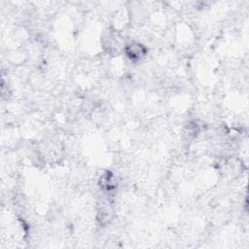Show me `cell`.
Here are the masks:
<instances>
[{"label": "cell", "instance_id": "obj_3", "mask_svg": "<svg viewBox=\"0 0 249 249\" xmlns=\"http://www.w3.org/2000/svg\"><path fill=\"white\" fill-rule=\"evenodd\" d=\"M115 215V210L113 206V202L109 198L101 199V201H98L96 206V221L97 223L104 227L111 223Z\"/></svg>", "mask_w": 249, "mask_h": 249}, {"label": "cell", "instance_id": "obj_2", "mask_svg": "<svg viewBox=\"0 0 249 249\" xmlns=\"http://www.w3.org/2000/svg\"><path fill=\"white\" fill-rule=\"evenodd\" d=\"M123 52L127 59L131 62H140L148 54L147 47L143 43L136 40L125 42Z\"/></svg>", "mask_w": 249, "mask_h": 249}, {"label": "cell", "instance_id": "obj_1", "mask_svg": "<svg viewBox=\"0 0 249 249\" xmlns=\"http://www.w3.org/2000/svg\"><path fill=\"white\" fill-rule=\"evenodd\" d=\"M101 44L103 49L109 54H116L123 51L125 42L119 33L114 29H109L103 32L101 37Z\"/></svg>", "mask_w": 249, "mask_h": 249}, {"label": "cell", "instance_id": "obj_4", "mask_svg": "<svg viewBox=\"0 0 249 249\" xmlns=\"http://www.w3.org/2000/svg\"><path fill=\"white\" fill-rule=\"evenodd\" d=\"M97 182H98V186H99L100 190H102L104 192H108V193L115 190L118 185L117 177L111 170L103 171L100 174Z\"/></svg>", "mask_w": 249, "mask_h": 249}]
</instances>
